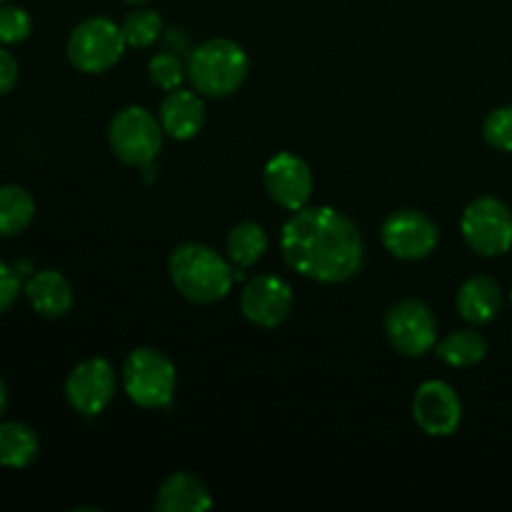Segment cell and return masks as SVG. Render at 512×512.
<instances>
[{
    "label": "cell",
    "instance_id": "cell-11",
    "mask_svg": "<svg viewBox=\"0 0 512 512\" xmlns=\"http://www.w3.org/2000/svg\"><path fill=\"white\" fill-rule=\"evenodd\" d=\"M413 418L423 433L448 438L460 428L463 403L453 385L445 380H425L413 395Z\"/></svg>",
    "mask_w": 512,
    "mask_h": 512
},
{
    "label": "cell",
    "instance_id": "cell-21",
    "mask_svg": "<svg viewBox=\"0 0 512 512\" xmlns=\"http://www.w3.org/2000/svg\"><path fill=\"white\" fill-rule=\"evenodd\" d=\"M225 248H228L230 263L238 265V268H250L268 250V233L263 230V225L245 220V223H238L230 230Z\"/></svg>",
    "mask_w": 512,
    "mask_h": 512
},
{
    "label": "cell",
    "instance_id": "cell-24",
    "mask_svg": "<svg viewBox=\"0 0 512 512\" xmlns=\"http://www.w3.org/2000/svg\"><path fill=\"white\" fill-rule=\"evenodd\" d=\"M483 138L490 148L512 153V105H503L488 113L483 123Z\"/></svg>",
    "mask_w": 512,
    "mask_h": 512
},
{
    "label": "cell",
    "instance_id": "cell-6",
    "mask_svg": "<svg viewBox=\"0 0 512 512\" xmlns=\"http://www.w3.org/2000/svg\"><path fill=\"white\" fill-rule=\"evenodd\" d=\"M460 230L468 248L483 258H498L512 248V213L495 195L470 200L460 218Z\"/></svg>",
    "mask_w": 512,
    "mask_h": 512
},
{
    "label": "cell",
    "instance_id": "cell-19",
    "mask_svg": "<svg viewBox=\"0 0 512 512\" xmlns=\"http://www.w3.org/2000/svg\"><path fill=\"white\" fill-rule=\"evenodd\" d=\"M435 353L450 368H473L488 355V340L478 330H455L435 345Z\"/></svg>",
    "mask_w": 512,
    "mask_h": 512
},
{
    "label": "cell",
    "instance_id": "cell-29",
    "mask_svg": "<svg viewBox=\"0 0 512 512\" xmlns=\"http://www.w3.org/2000/svg\"><path fill=\"white\" fill-rule=\"evenodd\" d=\"M125 3H130V5H140V3H148V0H125Z\"/></svg>",
    "mask_w": 512,
    "mask_h": 512
},
{
    "label": "cell",
    "instance_id": "cell-28",
    "mask_svg": "<svg viewBox=\"0 0 512 512\" xmlns=\"http://www.w3.org/2000/svg\"><path fill=\"white\" fill-rule=\"evenodd\" d=\"M5 408H8V388H5L3 378H0V418H3Z\"/></svg>",
    "mask_w": 512,
    "mask_h": 512
},
{
    "label": "cell",
    "instance_id": "cell-10",
    "mask_svg": "<svg viewBox=\"0 0 512 512\" xmlns=\"http://www.w3.org/2000/svg\"><path fill=\"white\" fill-rule=\"evenodd\" d=\"M115 370L105 358H88L70 370L65 380V398L75 413L95 418L115 395Z\"/></svg>",
    "mask_w": 512,
    "mask_h": 512
},
{
    "label": "cell",
    "instance_id": "cell-30",
    "mask_svg": "<svg viewBox=\"0 0 512 512\" xmlns=\"http://www.w3.org/2000/svg\"><path fill=\"white\" fill-rule=\"evenodd\" d=\"M510 303H512V290H510Z\"/></svg>",
    "mask_w": 512,
    "mask_h": 512
},
{
    "label": "cell",
    "instance_id": "cell-14",
    "mask_svg": "<svg viewBox=\"0 0 512 512\" xmlns=\"http://www.w3.org/2000/svg\"><path fill=\"white\" fill-rule=\"evenodd\" d=\"M158 118L165 135H170L175 140H190L203 130L205 103L193 90L175 88L160 103Z\"/></svg>",
    "mask_w": 512,
    "mask_h": 512
},
{
    "label": "cell",
    "instance_id": "cell-7",
    "mask_svg": "<svg viewBox=\"0 0 512 512\" xmlns=\"http://www.w3.org/2000/svg\"><path fill=\"white\" fill-rule=\"evenodd\" d=\"M65 53H68L73 68H78L80 73H105L123 58V30L110 18H88L73 28Z\"/></svg>",
    "mask_w": 512,
    "mask_h": 512
},
{
    "label": "cell",
    "instance_id": "cell-23",
    "mask_svg": "<svg viewBox=\"0 0 512 512\" xmlns=\"http://www.w3.org/2000/svg\"><path fill=\"white\" fill-rule=\"evenodd\" d=\"M148 75H150V83H153L155 88L170 93V90L180 88V83L188 78V68H185L183 60H180L178 55L165 50V53H158L150 58Z\"/></svg>",
    "mask_w": 512,
    "mask_h": 512
},
{
    "label": "cell",
    "instance_id": "cell-26",
    "mask_svg": "<svg viewBox=\"0 0 512 512\" xmlns=\"http://www.w3.org/2000/svg\"><path fill=\"white\" fill-rule=\"evenodd\" d=\"M23 288L25 285L23 280H20L18 270L0 260V315L8 313V310L18 303Z\"/></svg>",
    "mask_w": 512,
    "mask_h": 512
},
{
    "label": "cell",
    "instance_id": "cell-8",
    "mask_svg": "<svg viewBox=\"0 0 512 512\" xmlns=\"http://www.w3.org/2000/svg\"><path fill=\"white\" fill-rule=\"evenodd\" d=\"M385 335L398 353L420 358L438 345V323L428 305L408 298L385 313Z\"/></svg>",
    "mask_w": 512,
    "mask_h": 512
},
{
    "label": "cell",
    "instance_id": "cell-18",
    "mask_svg": "<svg viewBox=\"0 0 512 512\" xmlns=\"http://www.w3.org/2000/svg\"><path fill=\"white\" fill-rule=\"evenodd\" d=\"M40 453L35 430L25 423H0V465L3 468H28Z\"/></svg>",
    "mask_w": 512,
    "mask_h": 512
},
{
    "label": "cell",
    "instance_id": "cell-4",
    "mask_svg": "<svg viewBox=\"0 0 512 512\" xmlns=\"http://www.w3.org/2000/svg\"><path fill=\"white\" fill-rule=\"evenodd\" d=\"M163 125L150 110L140 105H128L118 110L110 120L108 143L115 158L123 160L130 168H145L158 158L163 150Z\"/></svg>",
    "mask_w": 512,
    "mask_h": 512
},
{
    "label": "cell",
    "instance_id": "cell-31",
    "mask_svg": "<svg viewBox=\"0 0 512 512\" xmlns=\"http://www.w3.org/2000/svg\"><path fill=\"white\" fill-rule=\"evenodd\" d=\"M0 3H5V0H0Z\"/></svg>",
    "mask_w": 512,
    "mask_h": 512
},
{
    "label": "cell",
    "instance_id": "cell-3",
    "mask_svg": "<svg viewBox=\"0 0 512 512\" xmlns=\"http://www.w3.org/2000/svg\"><path fill=\"white\" fill-rule=\"evenodd\" d=\"M188 80L198 93L210 98H225L235 93L248 78V55L235 40L213 38L190 53Z\"/></svg>",
    "mask_w": 512,
    "mask_h": 512
},
{
    "label": "cell",
    "instance_id": "cell-5",
    "mask_svg": "<svg viewBox=\"0 0 512 512\" xmlns=\"http://www.w3.org/2000/svg\"><path fill=\"white\" fill-rule=\"evenodd\" d=\"M125 395L140 408H165L175 393V365L155 348H138L123 363Z\"/></svg>",
    "mask_w": 512,
    "mask_h": 512
},
{
    "label": "cell",
    "instance_id": "cell-27",
    "mask_svg": "<svg viewBox=\"0 0 512 512\" xmlns=\"http://www.w3.org/2000/svg\"><path fill=\"white\" fill-rule=\"evenodd\" d=\"M18 60L8 53V50L0 48V95H8L10 90L18 83Z\"/></svg>",
    "mask_w": 512,
    "mask_h": 512
},
{
    "label": "cell",
    "instance_id": "cell-9",
    "mask_svg": "<svg viewBox=\"0 0 512 512\" xmlns=\"http://www.w3.org/2000/svg\"><path fill=\"white\" fill-rule=\"evenodd\" d=\"M385 250L398 260H423L438 248L440 230L433 220L418 210H395L385 218L380 230Z\"/></svg>",
    "mask_w": 512,
    "mask_h": 512
},
{
    "label": "cell",
    "instance_id": "cell-25",
    "mask_svg": "<svg viewBox=\"0 0 512 512\" xmlns=\"http://www.w3.org/2000/svg\"><path fill=\"white\" fill-rule=\"evenodd\" d=\"M33 30V20L18 5H0V43H23Z\"/></svg>",
    "mask_w": 512,
    "mask_h": 512
},
{
    "label": "cell",
    "instance_id": "cell-20",
    "mask_svg": "<svg viewBox=\"0 0 512 512\" xmlns=\"http://www.w3.org/2000/svg\"><path fill=\"white\" fill-rule=\"evenodd\" d=\"M35 200L20 185H0V238L18 235L33 223Z\"/></svg>",
    "mask_w": 512,
    "mask_h": 512
},
{
    "label": "cell",
    "instance_id": "cell-13",
    "mask_svg": "<svg viewBox=\"0 0 512 512\" xmlns=\"http://www.w3.org/2000/svg\"><path fill=\"white\" fill-rule=\"evenodd\" d=\"M293 288L278 275H258L240 295V310L245 320L258 328H278L293 313Z\"/></svg>",
    "mask_w": 512,
    "mask_h": 512
},
{
    "label": "cell",
    "instance_id": "cell-12",
    "mask_svg": "<svg viewBox=\"0 0 512 512\" xmlns=\"http://www.w3.org/2000/svg\"><path fill=\"white\" fill-rule=\"evenodd\" d=\"M263 183L270 198L280 208L293 210V213L308 208L310 198H313L310 165L293 153H278L275 158H270L268 165H265Z\"/></svg>",
    "mask_w": 512,
    "mask_h": 512
},
{
    "label": "cell",
    "instance_id": "cell-15",
    "mask_svg": "<svg viewBox=\"0 0 512 512\" xmlns=\"http://www.w3.org/2000/svg\"><path fill=\"white\" fill-rule=\"evenodd\" d=\"M23 293L30 308L43 318H63L73 308V285L58 270H35Z\"/></svg>",
    "mask_w": 512,
    "mask_h": 512
},
{
    "label": "cell",
    "instance_id": "cell-1",
    "mask_svg": "<svg viewBox=\"0 0 512 512\" xmlns=\"http://www.w3.org/2000/svg\"><path fill=\"white\" fill-rule=\"evenodd\" d=\"M280 250L288 268L323 285L350 280L365 258L358 225L328 205L298 210L283 225Z\"/></svg>",
    "mask_w": 512,
    "mask_h": 512
},
{
    "label": "cell",
    "instance_id": "cell-17",
    "mask_svg": "<svg viewBox=\"0 0 512 512\" xmlns=\"http://www.w3.org/2000/svg\"><path fill=\"white\" fill-rule=\"evenodd\" d=\"M208 508H213V498L193 473L168 475L155 495V510L160 512H203Z\"/></svg>",
    "mask_w": 512,
    "mask_h": 512
},
{
    "label": "cell",
    "instance_id": "cell-22",
    "mask_svg": "<svg viewBox=\"0 0 512 512\" xmlns=\"http://www.w3.org/2000/svg\"><path fill=\"white\" fill-rule=\"evenodd\" d=\"M120 30H123L125 45H130V48H148V45H153L163 35V18L155 10L140 8L125 15Z\"/></svg>",
    "mask_w": 512,
    "mask_h": 512
},
{
    "label": "cell",
    "instance_id": "cell-2",
    "mask_svg": "<svg viewBox=\"0 0 512 512\" xmlns=\"http://www.w3.org/2000/svg\"><path fill=\"white\" fill-rule=\"evenodd\" d=\"M170 280L190 303L210 305L223 300L233 288L235 273L223 255L200 243H183L170 253Z\"/></svg>",
    "mask_w": 512,
    "mask_h": 512
},
{
    "label": "cell",
    "instance_id": "cell-16",
    "mask_svg": "<svg viewBox=\"0 0 512 512\" xmlns=\"http://www.w3.org/2000/svg\"><path fill=\"white\" fill-rule=\"evenodd\" d=\"M458 313L470 325L493 323L503 308V290L490 275H473L458 290Z\"/></svg>",
    "mask_w": 512,
    "mask_h": 512
}]
</instances>
